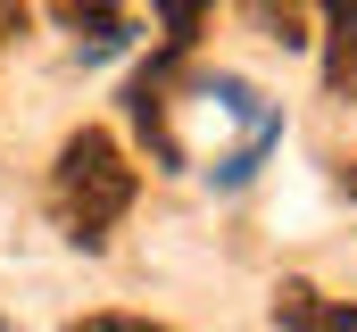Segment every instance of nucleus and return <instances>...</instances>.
Masks as SVG:
<instances>
[{"mask_svg": "<svg viewBox=\"0 0 357 332\" xmlns=\"http://www.w3.org/2000/svg\"><path fill=\"white\" fill-rule=\"evenodd\" d=\"M142 332H167V324H142Z\"/></svg>", "mask_w": 357, "mask_h": 332, "instance_id": "1a4fd4ad", "label": "nucleus"}, {"mask_svg": "<svg viewBox=\"0 0 357 332\" xmlns=\"http://www.w3.org/2000/svg\"><path fill=\"white\" fill-rule=\"evenodd\" d=\"M67 332H142L133 316H84V324H67Z\"/></svg>", "mask_w": 357, "mask_h": 332, "instance_id": "423d86ee", "label": "nucleus"}, {"mask_svg": "<svg viewBox=\"0 0 357 332\" xmlns=\"http://www.w3.org/2000/svg\"><path fill=\"white\" fill-rule=\"evenodd\" d=\"M67 25H75L84 42H100V33H125V17H116V0H67Z\"/></svg>", "mask_w": 357, "mask_h": 332, "instance_id": "39448f33", "label": "nucleus"}, {"mask_svg": "<svg viewBox=\"0 0 357 332\" xmlns=\"http://www.w3.org/2000/svg\"><path fill=\"white\" fill-rule=\"evenodd\" d=\"M158 17H167V59H183L191 33H199V17H208V0H158Z\"/></svg>", "mask_w": 357, "mask_h": 332, "instance_id": "20e7f679", "label": "nucleus"}, {"mask_svg": "<svg viewBox=\"0 0 357 332\" xmlns=\"http://www.w3.org/2000/svg\"><path fill=\"white\" fill-rule=\"evenodd\" d=\"M0 33H25V8L17 0H0Z\"/></svg>", "mask_w": 357, "mask_h": 332, "instance_id": "0eeeda50", "label": "nucleus"}, {"mask_svg": "<svg viewBox=\"0 0 357 332\" xmlns=\"http://www.w3.org/2000/svg\"><path fill=\"white\" fill-rule=\"evenodd\" d=\"M50 208H59L67 241H84V249H100V241H108V225L133 208V166H125V150H116L100 125H84V133H67V142H59V166H50Z\"/></svg>", "mask_w": 357, "mask_h": 332, "instance_id": "f257e3e1", "label": "nucleus"}, {"mask_svg": "<svg viewBox=\"0 0 357 332\" xmlns=\"http://www.w3.org/2000/svg\"><path fill=\"white\" fill-rule=\"evenodd\" d=\"M274 324L282 332H357V299H316L307 282L274 291Z\"/></svg>", "mask_w": 357, "mask_h": 332, "instance_id": "f03ea898", "label": "nucleus"}, {"mask_svg": "<svg viewBox=\"0 0 357 332\" xmlns=\"http://www.w3.org/2000/svg\"><path fill=\"white\" fill-rule=\"evenodd\" d=\"M341 191H349V199H357V158H349V166H341Z\"/></svg>", "mask_w": 357, "mask_h": 332, "instance_id": "6e6552de", "label": "nucleus"}, {"mask_svg": "<svg viewBox=\"0 0 357 332\" xmlns=\"http://www.w3.org/2000/svg\"><path fill=\"white\" fill-rule=\"evenodd\" d=\"M324 25H333V42H324V75H333V83H357V0H324Z\"/></svg>", "mask_w": 357, "mask_h": 332, "instance_id": "7ed1b4c3", "label": "nucleus"}]
</instances>
